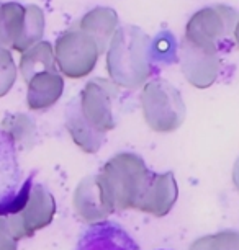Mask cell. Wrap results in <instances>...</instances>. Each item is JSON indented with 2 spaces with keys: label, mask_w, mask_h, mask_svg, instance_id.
I'll return each instance as SVG.
<instances>
[{
  "label": "cell",
  "mask_w": 239,
  "mask_h": 250,
  "mask_svg": "<svg viewBox=\"0 0 239 250\" xmlns=\"http://www.w3.org/2000/svg\"><path fill=\"white\" fill-rule=\"evenodd\" d=\"M152 41L139 26L116 28L107 46V72L115 85L136 90L148 82L152 74Z\"/></svg>",
  "instance_id": "6da1fadb"
},
{
  "label": "cell",
  "mask_w": 239,
  "mask_h": 250,
  "mask_svg": "<svg viewBox=\"0 0 239 250\" xmlns=\"http://www.w3.org/2000/svg\"><path fill=\"white\" fill-rule=\"evenodd\" d=\"M151 170L134 152H118L95 175L102 200L110 213L134 209Z\"/></svg>",
  "instance_id": "7a4b0ae2"
},
{
  "label": "cell",
  "mask_w": 239,
  "mask_h": 250,
  "mask_svg": "<svg viewBox=\"0 0 239 250\" xmlns=\"http://www.w3.org/2000/svg\"><path fill=\"white\" fill-rule=\"evenodd\" d=\"M141 110L146 125L156 133L179 129L187 115L180 92L166 79H152L144 83Z\"/></svg>",
  "instance_id": "3957f363"
},
{
  "label": "cell",
  "mask_w": 239,
  "mask_h": 250,
  "mask_svg": "<svg viewBox=\"0 0 239 250\" xmlns=\"http://www.w3.org/2000/svg\"><path fill=\"white\" fill-rule=\"evenodd\" d=\"M82 116L93 129L102 134L115 129L121 106V88L109 79H92L79 95Z\"/></svg>",
  "instance_id": "277c9868"
},
{
  "label": "cell",
  "mask_w": 239,
  "mask_h": 250,
  "mask_svg": "<svg viewBox=\"0 0 239 250\" xmlns=\"http://www.w3.org/2000/svg\"><path fill=\"white\" fill-rule=\"evenodd\" d=\"M53 54L61 75L82 79L93 72L102 53L92 36L72 26L59 35L53 46Z\"/></svg>",
  "instance_id": "5b68a950"
},
{
  "label": "cell",
  "mask_w": 239,
  "mask_h": 250,
  "mask_svg": "<svg viewBox=\"0 0 239 250\" xmlns=\"http://www.w3.org/2000/svg\"><path fill=\"white\" fill-rule=\"evenodd\" d=\"M238 12L224 3H215L200 8L190 17L185 25V40L192 43L219 49V44L226 38L236 33Z\"/></svg>",
  "instance_id": "8992f818"
},
{
  "label": "cell",
  "mask_w": 239,
  "mask_h": 250,
  "mask_svg": "<svg viewBox=\"0 0 239 250\" xmlns=\"http://www.w3.org/2000/svg\"><path fill=\"white\" fill-rule=\"evenodd\" d=\"M56 214V200L40 183H31L28 198L20 209L5 216V224L13 239L20 240L30 237L36 230L51 224Z\"/></svg>",
  "instance_id": "52a82bcc"
},
{
  "label": "cell",
  "mask_w": 239,
  "mask_h": 250,
  "mask_svg": "<svg viewBox=\"0 0 239 250\" xmlns=\"http://www.w3.org/2000/svg\"><path fill=\"white\" fill-rule=\"evenodd\" d=\"M33 178L22 182L17 147L10 138L0 131V218L17 213L26 201Z\"/></svg>",
  "instance_id": "ba28073f"
},
{
  "label": "cell",
  "mask_w": 239,
  "mask_h": 250,
  "mask_svg": "<svg viewBox=\"0 0 239 250\" xmlns=\"http://www.w3.org/2000/svg\"><path fill=\"white\" fill-rule=\"evenodd\" d=\"M179 61L185 80L195 88L212 87L221 70L219 49L192 43L185 38L180 43Z\"/></svg>",
  "instance_id": "9c48e42d"
},
{
  "label": "cell",
  "mask_w": 239,
  "mask_h": 250,
  "mask_svg": "<svg viewBox=\"0 0 239 250\" xmlns=\"http://www.w3.org/2000/svg\"><path fill=\"white\" fill-rule=\"evenodd\" d=\"M177 196H179V188H177L174 173L151 172L141 195H139L138 201H136L134 209L156 216V218H164L174 208Z\"/></svg>",
  "instance_id": "30bf717a"
},
{
  "label": "cell",
  "mask_w": 239,
  "mask_h": 250,
  "mask_svg": "<svg viewBox=\"0 0 239 250\" xmlns=\"http://www.w3.org/2000/svg\"><path fill=\"white\" fill-rule=\"evenodd\" d=\"M74 250H141L138 242L120 224L110 221L90 224L82 234Z\"/></svg>",
  "instance_id": "8fae6325"
},
{
  "label": "cell",
  "mask_w": 239,
  "mask_h": 250,
  "mask_svg": "<svg viewBox=\"0 0 239 250\" xmlns=\"http://www.w3.org/2000/svg\"><path fill=\"white\" fill-rule=\"evenodd\" d=\"M26 106L30 111H44L58 103L64 92V79L59 70H44L26 80Z\"/></svg>",
  "instance_id": "7c38bea8"
},
{
  "label": "cell",
  "mask_w": 239,
  "mask_h": 250,
  "mask_svg": "<svg viewBox=\"0 0 239 250\" xmlns=\"http://www.w3.org/2000/svg\"><path fill=\"white\" fill-rule=\"evenodd\" d=\"M74 208L79 218L90 224L105 221L111 214L102 200V193L95 177L84 178L77 185L76 193H74Z\"/></svg>",
  "instance_id": "4fadbf2b"
},
{
  "label": "cell",
  "mask_w": 239,
  "mask_h": 250,
  "mask_svg": "<svg viewBox=\"0 0 239 250\" xmlns=\"http://www.w3.org/2000/svg\"><path fill=\"white\" fill-rule=\"evenodd\" d=\"M120 23L118 13L110 7H95L88 10L77 23V28L86 35L92 36L100 49V53H105L111 36L116 31Z\"/></svg>",
  "instance_id": "5bb4252c"
},
{
  "label": "cell",
  "mask_w": 239,
  "mask_h": 250,
  "mask_svg": "<svg viewBox=\"0 0 239 250\" xmlns=\"http://www.w3.org/2000/svg\"><path fill=\"white\" fill-rule=\"evenodd\" d=\"M65 126H67V131L71 134L72 141L84 152L95 154L102 147V144H104L105 134L95 131L86 121V118L81 113V108H79L77 98H74L72 103L67 108V113H65Z\"/></svg>",
  "instance_id": "9a60e30c"
},
{
  "label": "cell",
  "mask_w": 239,
  "mask_h": 250,
  "mask_svg": "<svg viewBox=\"0 0 239 250\" xmlns=\"http://www.w3.org/2000/svg\"><path fill=\"white\" fill-rule=\"evenodd\" d=\"M23 80H26L31 75L44 72V70H58L54 62V54H53V44L48 41H40L35 46H31L30 49H26L25 53H22L20 65H18Z\"/></svg>",
  "instance_id": "2e32d148"
},
{
  "label": "cell",
  "mask_w": 239,
  "mask_h": 250,
  "mask_svg": "<svg viewBox=\"0 0 239 250\" xmlns=\"http://www.w3.org/2000/svg\"><path fill=\"white\" fill-rule=\"evenodd\" d=\"M23 20H25V5L18 2L0 3V44L3 48L13 49L20 38Z\"/></svg>",
  "instance_id": "e0dca14e"
},
{
  "label": "cell",
  "mask_w": 239,
  "mask_h": 250,
  "mask_svg": "<svg viewBox=\"0 0 239 250\" xmlns=\"http://www.w3.org/2000/svg\"><path fill=\"white\" fill-rule=\"evenodd\" d=\"M44 12L35 3L25 5V20H23V28L20 33V38L13 46L12 51L17 53H25L31 46L40 43L44 35Z\"/></svg>",
  "instance_id": "ac0fdd59"
},
{
  "label": "cell",
  "mask_w": 239,
  "mask_h": 250,
  "mask_svg": "<svg viewBox=\"0 0 239 250\" xmlns=\"http://www.w3.org/2000/svg\"><path fill=\"white\" fill-rule=\"evenodd\" d=\"M2 131L13 144L20 146H30L36 136L35 123L26 115H8L2 121Z\"/></svg>",
  "instance_id": "d6986e66"
},
{
  "label": "cell",
  "mask_w": 239,
  "mask_h": 250,
  "mask_svg": "<svg viewBox=\"0 0 239 250\" xmlns=\"http://www.w3.org/2000/svg\"><path fill=\"white\" fill-rule=\"evenodd\" d=\"M17 64L12 51L0 44V98L5 97L17 82Z\"/></svg>",
  "instance_id": "ffe728a7"
},
{
  "label": "cell",
  "mask_w": 239,
  "mask_h": 250,
  "mask_svg": "<svg viewBox=\"0 0 239 250\" xmlns=\"http://www.w3.org/2000/svg\"><path fill=\"white\" fill-rule=\"evenodd\" d=\"M238 234L234 230H228L198 239L190 250H238Z\"/></svg>",
  "instance_id": "44dd1931"
},
{
  "label": "cell",
  "mask_w": 239,
  "mask_h": 250,
  "mask_svg": "<svg viewBox=\"0 0 239 250\" xmlns=\"http://www.w3.org/2000/svg\"><path fill=\"white\" fill-rule=\"evenodd\" d=\"M0 250H17V240L10 234L3 218H0Z\"/></svg>",
  "instance_id": "7402d4cb"
}]
</instances>
